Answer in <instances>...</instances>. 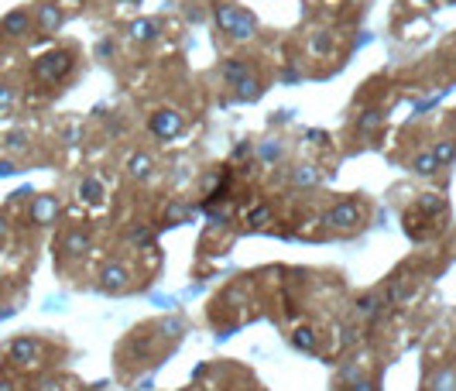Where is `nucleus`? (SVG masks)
<instances>
[{"mask_svg":"<svg viewBox=\"0 0 456 391\" xmlns=\"http://www.w3.org/2000/svg\"><path fill=\"white\" fill-rule=\"evenodd\" d=\"M216 24H220V31H227L230 38H240V41H247V38L258 35L254 14H247L237 3H216Z\"/></svg>","mask_w":456,"mask_h":391,"instance_id":"f257e3e1","label":"nucleus"},{"mask_svg":"<svg viewBox=\"0 0 456 391\" xmlns=\"http://www.w3.org/2000/svg\"><path fill=\"white\" fill-rule=\"evenodd\" d=\"M69 69H73V55L69 52H48V55L35 59L31 76L38 83H45V86H55V83H62L69 76Z\"/></svg>","mask_w":456,"mask_h":391,"instance_id":"f03ea898","label":"nucleus"},{"mask_svg":"<svg viewBox=\"0 0 456 391\" xmlns=\"http://www.w3.org/2000/svg\"><path fill=\"white\" fill-rule=\"evenodd\" d=\"M41 354H45V343L38 336H14L7 343V357L14 368H35L41 361Z\"/></svg>","mask_w":456,"mask_h":391,"instance_id":"7ed1b4c3","label":"nucleus"},{"mask_svg":"<svg viewBox=\"0 0 456 391\" xmlns=\"http://www.w3.org/2000/svg\"><path fill=\"white\" fill-rule=\"evenodd\" d=\"M182 127H185L182 113L172 110V106H162V110H155V113L148 117V131H151L158 141H172V137H179Z\"/></svg>","mask_w":456,"mask_h":391,"instance_id":"20e7f679","label":"nucleus"},{"mask_svg":"<svg viewBox=\"0 0 456 391\" xmlns=\"http://www.w3.org/2000/svg\"><path fill=\"white\" fill-rule=\"evenodd\" d=\"M361 216H364L361 202L350 199V202H336V206H330L326 216H323V223H326V227H336V230H347V227H357Z\"/></svg>","mask_w":456,"mask_h":391,"instance_id":"39448f33","label":"nucleus"},{"mask_svg":"<svg viewBox=\"0 0 456 391\" xmlns=\"http://www.w3.org/2000/svg\"><path fill=\"white\" fill-rule=\"evenodd\" d=\"M96 285H99L103 292H124V289L131 285V271H127V265H120V261H106V265L96 271Z\"/></svg>","mask_w":456,"mask_h":391,"instance_id":"423d86ee","label":"nucleus"},{"mask_svg":"<svg viewBox=\"0 0 456 391\" xmlns=\"http://www.w3.org/2000/svg\"><path fill=\"white\" fill-rule=\"evenodd\" d=\"M62 21H66V14H62V7H59L55 0H38V7H35V24H38L41 35H55V31L62 28Z\"/></svg>","mask_w":456,"mask_h":391,"instance_id":"0eeeda50","label":"nucleus"},{"mask_svg":"<svg viewBox=\"0 0 456 391\" xmlns=\"http://www.w3.org/2000/svg\"><path fill=\"white\" fill-rule=\"evenodd\" d=\"M59 199L55 196H35L31 199V209H28V216H31V223H38V227H45V223H52L55 216H59Z\"/></svg>","mask_w":456,"mask_h":391,"instance_id":"6e6552de","label":"nucleus"},{"mask_svg":"<svg viewBox=\"0 0 456 391\" xmlns=\"http://www.w3.org/2000/svg\"><path fill=\"white\" fill-rule=\"evenodd\" d=\"M0 28H3L10 38H28L31 28H35V17H31L28 10H10V14L0 17Z\"/></svg>","mask_w":456,"mask_h":391,"instance_id":"1a4fd4ad","label":"nucleus"},{"mask_svg":"<svg viewBox=\"0 0 456 391\" xmlns=\"http://www.w3.org/2000/svg\"><path fill=\"white\" fill-rule=\"evenodd\" d=\"M429 223H433V216H426L419 206H412V209L405 213V233H408L412 240H426V237H429Z\"/></svg>","mask_w":456,"mask_h":391,"instance_id":"9d476101","label":"nucleus"},{"mask_svg":"<svg viewBox=\"0 0 456 391\" xmlns=\"http://www.w3.org/2000/svg\"><path fill=\"white\" fill-rule=\"evenodd\" d=\"M127 175H131V179H137V182L151 179V175H155V158H151V155H144V151H134V155L127 158Z\"/></svg>","mask_w":456,"mask_h":391,"instance_id":"9b49d317","label":"nucleus"},{"mask_svg":"<svg viewBox=\"0 0 456 391\" xmlns=\"http://www.w3.org/2000/svg\"><path fill=\"white\" fill-rule=\"evenodd\" d=\"M288 343H292L295 350H302V354H316V350H319V333L309 330V326H295V330L288 333Z\"/></svg>","mask_w":456,"mask_h":391,"instance_id":"f8f14e48","label":"nucleus"},{"mask_svg":"<svg viewBox=\"0 0 456 391\" xmlns=\"http://www.w3.org/2000/svg\"><path fill=\"white\" fill-rule=\"evenodd\" d=\"M62 247H66L69 254H86V251H93V237H90V230H83V227H73V230L66 233Z\"/></svg>","mask_w":456,"mask_h":391,"instance_id":"ddd939ff","label":"nucleus"},{"mask_svg":"<svg viewBox=\"0 0 456 391\" xmlns=\"http://www.w3.org/2000/svg\"><path fill=\"white\" fill-rule=\"evenodd\" d=\"M251 76H254V69H251L247 59H230V62L223 66V79H227L230 86H240V83L251 79Z\"/></svg>","mask_w":456,"mask_h":391,"instance_id":"4468645a","label":"nucleus"},{"mask_svg":"<svg viewBox=\"0 0 456 391\" xmlns=\"http://www.w3.org/2000/svg\"><path fill=\"white\" fill-rule=\"evenodd\" d=\"M127 35H131L134 41H155V35H158V21H155V17H137V21L127 24Z\"/></svg>","mask_w":456,"mask_h":391,"instance_id":"2eb2a0df","label":"nucleus"},{"mask_svg":"<svg viewBox=\"0 0 456 391\" xmlns=\"http://www.w3.org/2000/svg\"><path fill=\"white\" fill-rule=\"evenodd\" d=\"M76 196L83 199V202H90V206H96V202H103V182L99 179H83L79 182V189H76Z\"/></svg>","mask_w":456,"mask_h":391,"instance_id":"dca6fc26","label":"nucleus"},{"mask_svg":"<svg viewBox=\"0 0 456 391\" xmlns=\"http://www.w3.org/2000/svg\"><path fill=\"white\" fill-rule=\"evenodd\" d=\"M426 216H443L446 213V199L439 193H426V196H419V202H415Z\"/></svg>","mask_w":456,"mask_h":391,"instance_id":"f3484780","label":"nucleus"},{"mask_svg":"<svg viewBox=\"0 0 456 391\" xmlns=\"http://www.w3.org/2000/svg\"><path fill=\"white\" fill-rule=\"evenodd\" d=\"M319 182H323V175L312 165H302V169L292 172V186H298V189H309V186H319Z\"/></svg>","mask_w":456,"mask_h":391,"instance_id":"a211bd4d","label":"nucleus"},{"mask_svg":"<svg viewBox=\"0 0 456 391\" xmlns=\"http://www.w3.org/2000/svg\"><path fill=\"white\" fill-rule=\"evenodd\" d=\"M412 169H415L419 175H436V172H439V162H436L433 151H422V155L412 162Z\"/></svg>","mask_w":456,"mask_h":391,"instance_id":"6ab92c4d","label":"nucleus"},{"mask_svg":"<svg viewBox=\"0 0 456 391\" xmlns=\"http://www.w3.org/2000/svg\"><path fill=\"white\" fill-rule=\"evenodd\" d=\"M234 90H237V99H240V103L258 99V97H261V79H258V76H251V79H244L240 86H234Z\"/></svg>","mask_w":456,"mask_h":391,"instance_id":"aec40b11","label":"nucleus"},{"mask_svg":"<svg viewBox=\"0 0 456 391\" xmlns=\"http://www.w3.org/2000/svg\"><path fill=\"white\" fill-rule=\"evenodd\" d=\"M433 155H436V162H439V165H450V162L456 158V141H436Z\"/></svg>","mask_w":456,"mask_h":391,"instance_id":"412c9836","label":"nucleus"},{"mask_svg":"<svg viewBox=\"0 0 456 391\" xmlns=\"http://www.w3.org/2000/svg\"><path fill=\"white\" fill-rule=\"evenodd\" d=\"M247 220H251V227H268V223L274 220L272 206H254V209L247 213Z\"/></svg>","mask_w":456,"mask_h":391,"instance_id":"4be33fe9","label":"nucleus"},{"mask_svg":"<svg viewBox=\"0 0 456 391\" xmlns=\"http://www.w3.org/2000/svg\"><path fill=\"white\" fill-rule=\"evenodd\" d=\"M3 144H7L10 151H24V148H28V134H24V131H10V134L3 137Z\"/></svg>","mask_w":456,"mask_h":391,"instance_id":"5701e85b","label":"nucleus"},{"mask_svg":"<svg viewBox=\"0 0 456 391\" xmlns=\"http://www.w3.org/2000/svg\"><path fill=\"white\" fill-rule=\"evenodd\" d=\"M179 220H189V206L172 202V206H169V213H165V223H179Z\"/></svg>","mask_w":456,"mask_h":391,"instance_id":"b1692460","label":"nucleus"},{"mask_svg":"<svg viewBox=\"0 0 456 391\" xmlns=\"http://www.w3.org/2000/svg\"><path fill=\"white\" fill-rule=\"evenodd\" d=\"M14 99H17V93H14V86H7V83H0V113H3V110H10V106H14Z\"/></svg>","mask_w":456,"mask_h":391,"instance_id":"393cba45","label":"nucleus"},{"mask_svg":"<svg viewBox=\"0 0 456 391\" xmlns=\"http://www.w3.org/2000/svg\"><path fill=\"white\" fill-rule=\"evenodd\" d=\"M377 124H381V113H377V110H367L364 117H361V131H377Z\"/></svg>","mask_w":456,"mask_h":391,"instance_id":"a878e982","label":"nucleus"},{"mask_svg":"<svg viewBox=\"0 0 456 391\" xmlns=\"http://www.w3.org/2000/svg\"><path fill=\"white\" fill-rule=\"evenodd\" d=\"M453 385H456V371L450 368V371H443V378L436 381V391H453Z\"/></svg>","mask_w":456,"mask_h":391,"instance_id":"bb28decb","label":"nucleus"},{"mask_svg":"<svg viewBox=\"0 0 456 391\" xmlns=\"http://www.w3.org/2000/svg\"><path fill=\"white\" fill-rule=\"evenodd\" d=\"M357 309H361L364 316H370V312H377V295H364V298L357 302Z\"/></svg>","mask_w":456,"mask_h":391,"instance_id":"cd10ccee","label":"nucleus"},{"mask_svg":"<svg viewBox=\"0 0 456 391\" xmlns=\"http://www.w3.org/2000/svg\"><path fill=\"white\" fill-rule=\"evenodd\" d=\"M148 237H151V233H148V227H134V230L127 233V240H131V244H144Z\"/></svg>","mask_w":456,"mask_h":391,"instance_id":"c85d7f7f","label":"nucleus"},{"mask_svg":"<svg viewBox=\"0 0 456 391\" xmlns=\"http://www.w3.org/2000/svg\"><path fill=\"white\" fill-rule=\"evenodd\" d=\"M347 391H377V385L370 378H357L354 385H347Z\"/></svg>","mask_w":456,"mask_h":391,"instance_id":"c756f323","label":"nucleus"},{"mask_svg":"<svg viewBox=\"0 0 456 391\" xmlns=\"http://www.w3.org/2000/svg\"><path fill=\"white\" fill-rule=\"evenodd\" d=\"M258 151H261V158H265V162H274V158L281 155V148H278V144H261Z\"/></svg>","mask_w":456,"mask_h":391,"instance_id":"7c9ffc66","label":"nucleus"},{"mask_svg":"<svg viewBox=\"0 0 456 391\" xmlns=\"http://www.w3.org/2000/svg\"><path fill=\"white\" fill-rule=\"evenodd\" d=\"M162 330H165L169 336H179V333H182V323H179V319H165V323H162Z\"/></svg>","mask_w":456,"mask_h":391,"instance_id":"2f4dec72","label":"nucleus"},{"mask_svg":"<svg viewBox=\"0 0 456 391\" xmlns=\"http://www.w3.org/2000/svg\"><path fill=\"white\" fill-rule=\"evenodd\" d=\"M17 172V165L10 162V158H0V179H7V175H14Z\"/></svg>","mask_w":456,"mask_h":391,"instance_id":"473e14b6","label":"nucleus"},{"mask_svg":"<svg viewBox=\"0 0 456 391\" xmlns=\"http://www.w3.org/2000/svg\"><path fill=\"white\" fill-rule=\"evenodd\" d=\"M96 55H103V59H106V55H113V41H110V38H103V41L96 45Z\"/></svg>","mask_w":456,"mask_h":391,"instance_id":"72a5a7b5","label":"nucleus"},{"mask_svg":"<svg viewBox=\"0 0 456 391\" xmlns=\"http://www.w3.org/2000/svg\"><path fill=\"white\" fill-rule=\"evenodd\" d=\"M79 137H83V127H69V131H66V141H69V144H76Z\"/></svg>","mask_w":456,"mask_h":391,"instance_id":"f704fd0d","label":"nucleus"},{"mask_svg":"<svg viewBox=\"0 0 456 391\" xmlns=\"http://www.w3.org/2000/svg\"><path fill=\"white\" fill-rule=\"evenodd\" d=\"M7 230H10V223H7V216L0 213V244H3V237H7Z\"/></svg>","mask_w":456,"mask_h":391,"instance_id":"c9c22d12","label":"nucleus"},{"mask_svg":"<svg viewBox=\"0 0 456 391\" xmlns=\"http://www.w3.org/2000/svg\"><path fill=\"white\" fill-rule=\"evenodd\" d=\"M281 79H285V83H295V79H298V73H295V69H285V76H281Z\"/></svg>","mask_w":456,"mask_h":391,"instance_id":"e433bc0d","label":"nucleus"},{"mask_svg":"<svg viewBox=\"0 0 456 391\" xmlns=\"http://www.w3.org/2000/svg\"><path fill=\"white\" fill-rule=\"evenodd\" d=\"M0 391H17V388H14L10 381H0Z\"/></svg>","mask_w":456,"mask_h":391,"instance_id":"4c0bfd02","label":"nucleus"},{"mask_svg":"<svg viewBox=\"0 0 456 391\" xmlns=\"http://www.w3.org/2000/svg\"><path fill=\"white\" fill-rule=\"evenodd\" d=\"M117 3H131V7H134V3H141V0H117Z\"/></svg>","mask_w":456,"mask_h":391,"instance_id":"58836bf2","label":"nucleus"},{"mask_svg":"<svg viewBox=\"0 0 456 391\" xmlns=\"http://www.w3.org/2000/svg\"><path fill=\"white\" fill-rule=\"evenodd\" d=\"M0 62H3V48H0Z\"/></svg>","mask_w":456,"mask_h":391,"instance_id":"ea45409f","label":"nucleus"},{"mask_svg":"<svg viewBox=\"0 0 456 391\" xmlns=\"http://www.w3.org/2000/svg\"><path fill=\"white\" fill-rule=\"evenodd\" d=\"M443 3H453V0H443Z\"/></svg>","mask_w":456,"mask_h":391,"instance_id":"a19ab883","label":"nucleus"}]
</instances>
